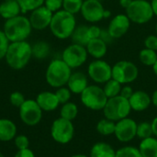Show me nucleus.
Segmentation results:
<instances>
[{
    "label": "nucleus",
    "instance_id": "4",
    "mask_svg": "<svg viewBox=\"0 0 157 157\" xmlns=\"http://www.w3.org/2000/svg\"><path fill=\"white\" fill-rule=\"evenodd\" d=\"M72 74V69L62 60H52L47 67L45 78L49 86L54 88H59L67 85V82Z\"/></svg>",
    "mask_w": 157,
    "mask_h": 157
},
{
    "label": "nucleus",
    "instance_id": "42",
    "mask_svg": "<svg viewBox=\"0 0 157 157\" xmlns=\"http://www.w3.org/2000/svg\"><path fill=\"white\" fill-rule=\"evenodd\" d=\"M133 89L131 86L129 85H125L124 86L121 87V94L120 96H121L122 98H126V99H130V98L132 96L133 94Z\"/></svg>",
    "mask_w": 157,
    "mask_h": 157
},
{
    "label": "nucleus",
    "instance_id": "24",
    "mask_svg": "<svg viewBox=\"0 0 157 157\" xmlns=\"http://www.w3.org/2000/svg\"><path fill=\"white\" fill-rule=\"evenodd\" d=\"M138 149L143 157H157V138L152 136L141 140Z\"/></svg>",
    "mask_w": 157,
    "mask_h": 157
},
{
    "label": "nucleus",
    "instance_id": "34",
    "mask_svg": "<svg viewBox=\"0 0 157 157\" xmlns=\"http://www.w3.org/2000/svg\"><path fill=\"white\" fill-rule=\"evenodd\" d=\"M83 3H84V0H63V10L73 15H75L76 13L80 12Z\"/></svg>",
    "mask_w": 157,
    "mask_h": 157
},
{
    "label": "nucleus",
    "instance_id": "52",
    "mask_svg": "<svg viewBox=\"0 0 157 157\" xmlns=\"http://www.w3.org/2000/svg\"><path fill=\"white\" fill-rule=\"evenodd\" d=\"M155 33H156V35H157V23H156V25H155Z\"/></svg>",
    "mask_w": 157,
    "mask_h": 157
},
{
    "label": "nucleus",
    "instance_id": "16",
    "mask_svg": "<svg viewBox=\"0 0 157 157\" xmlns=\"http://www.w3.org/2000/svg\"><path fill=\"white\" fill-rule=\"evenodd\" d=\"M53 13L49 10L44 5L31 11L29 16V22L31 27L35 29L41 30L50 27Z\"/></svg>",
    "mask_w": 157,
    "mask_h": 157
},
{
    "label": "nucleus",
    "instance_id": "29",
    "mask_svg": "<svg viewBox=\"0 0 157 157\" xmlns=\"http://www.w3.org/2000/svg\"><path fill=\"white\" fill-rule=\"evenodd\" d=\"M139 60L143 64L146 66H153L157 61L156 51L147 48L141 50V52H139Z\"/></svg>",
    "mask_w": 157,
    "mask_h": 157
},
{
    "label": "nucleus",
    "instance_id": "41",
    "mask_svg": "<svg viewBox=\"0 0 157 157\" xmlns=\"http://www.w3.org/2000/svg\"><path fill=\"white\" fill-rule=\"evenodd\" d=\"M101 29L96 25H92L88 27L87 29V34H88V38L89 40H93V39H97V38H100V34H101Z\"/></svg>",
    "mask_w": 157,
    "mask_h": 157
},
{
    "label": "nucleus",
    "instance_id": "27",
    "mask_svg": "<svg viewBox=\"0 0 157 157\" xmlns=\"http://www.w3.org/2000/svg\"><path fill=\"white\" fill-rule=\"evenodd\" d=\"M78 115V107L74 102H67L62 105L60 109V117L73 121Z\"/></svg>",
    "mask_w": 157,
    "mask_h": 157
},
{
    "label": "nucleus",
    "instance_id": "22",
    "mask_svg": "<svg viewBox=\"0 0 157 157\" xmlns=\"http://www.w3.org/2000/svg\"><path fill=\"white\" fill-rule=\"evenodd\" d=\"M89 157H116V150L106 142H98L91 147Z\"/></svg>",
    "mask_w": 157,
    "mask_h": 157
},
{
    "label": "nucleus",
    "instance_id": "23",
    "mask_svg": "<svg viewBox=\"0 0 157 157\" xmlns=\"http://www.w3.org/2000/svg\"><path fill=\"white\" fill-rule=\"evenodd\" d=\"M20 12L21 8L17 0L4 1L0 4V16L6 20L18 16Z\"/></svg>",
    "mask_w": 157,
    "mask_h": 157
},
{
    "label": "nucleus",
    "instance_id": "9",
    "mask_svg": "<svg viewBox=\"0 0 157 157\" xmlns=\"http://www.w3.org/2000/svg\"><path fill=\"white\" fill-rule=\"evenodd\" d=\"M139 75V69L132 62L122 60L112 66V78L121 85L134 82Z\"/></svg>",
    "mask_w": 157,
    "mask_h": 157
},
{
    "label": "nucleus",
    "instance_id": "53",
    "mask_svg": "<svg viewBox=\"0 0 157 157\" xmlns=\"http://www.w3.org/2000/svg\"><path fill=\"white\" fill-rule=\"evenodd\" d=\"M4 1H9V0H4Z\"/></svg>",
    "mask_w": 157,
    "mask_h": 157
},
{
    "label": "nucleus",
    "instance_id": "21",
    "mask_svg": "<svg viewBox=\"0 0 157 157\" xmlns=\"http://www.w3.org/2000/svg\"><path fill=\"white\" fill-rule=\"evenodd\" d=\"M16 123L6 118L0 119V142H10L17 136Z\"/></svg>",
    "mask_w": 157,
    "mask_h": 157
},
{
    "label": "nucleus",
    "instance_id": "19",
    "mask_svg": "<svg viewBox=\"0 0 157 157\" xmlns=\"http://www.w3.org/2000/svg\"><path fill=\"white\" fill-rule=\"evenodd\" d=\"M40 106V108L42 109V111H53L57 109V108L60 105V102L55 95V93L50 92V91H43L40 92L36 99H35Z\"/></svg>",
    "mask_w": 157,
    "mask_h": 157
},
{
    "label": "nucleus",
    "instance_id": "10",
    "mask_svg": "<svg viewBox=\"0 0 157 157\" xmlns=\"http://www.w3.org/2000/svg\"><path fill=\"white\" fill-rule=\"evenodd\" d=\"M19 118L27 126L38 125L42 119V109L35 99H26L18 108Z\"/></svg>",
    "mask_w": 157,
    "mask_h": 157
},
{
    "label": "nucleus",
    "instance_id": "47",
    "mask_svg": "<svg viewBox=\"0 0 157 157\" xmlns=\"http://www.w3.org/2000/svg\"><path fill=\"white\" fill-rule=\"evenodd\" d=\"M151 5L154 10V14L155 16H157V0H152L151 1Z\"/></svg>",
    "mask_w": 157,
    "mask_h": 157
},
{
    "label": "nucleus",
    "instance_id": "39",
    "mask_svg": "<svg viewBox=\"0 0 157 157\" xmlns=\"http://www.w3.org/2000/svg\"><path fill=\"white\" fill-rule=\"evenodd\" d=\"M63 0H45L44 6L52 13H55L61 10V7H63Z\"/></svg>",
    "mask_w": 157,
    "mask_h": 157
},
{
    "label": "nucleus",
    "instance_id": "28",
    "mask_svg": "<svg viewBox=\"0 0 157 157\" xmlns=\"http://www.w3.org/2000/svg\"><path fill=\"white\" fill-rule=\"evenodd\" d=\"M121 87H122V85L121 83H119L115 79L111 78L110 80H109L108 82H106L104 84V86L102 88H103L107 98H111L120 96Z\"/></svg>",
    "mask_w": 157,
    "mask_h": 157
},
{
    "label": "nucleus",
    "instance_id": "49",
    "mask_svg": "<svg viewBox=\"0 0 157 157\" xmlns=\"http://www.w3.org/2000/svg\"><path fill=\"white\" fill-rule=\"evenodd\" d=\"M152 67H153V72H154V74L155 75V76H157V61L156 63H155Z\"/></svg>",
    "mask_w": 157,
    "mask_h": 157
},
{
    "label": "nucleus",
    "instance_id": "20",
    "mask_svg": "<svg viewBox=\"0 0 157 157\" xmlns=\"http://www.w3.org/2000/svg\"><path fill=\"white\" fill-rule=\"evenodd\" d=\"M87 53L95 59H102L108 52V44L101 39L90 40L86 46Z\"/></svg>",
    "mask_w": 157,
    "mask_h": 157
},
{
    "label": "nucleus",
    "instance_id": "35",
    "mask_svg": "<svg viewBox=\"0 0 157 157\" xmlns=\"http://www.w3.org/2000/svg\"><path fill=\"white\" fill-rule=\"evenodd\" d=\"M60 104H64V103H67L70 101V98H71V96H72V92L70 91V89L68 87H65V86H62V87H59L57 88V90L54 92Z\"/></svg>",
    "mask_w": 157,
    "mask_h": 157
},
{
    "label": "nucleus",
    "instance_id": "37",
    "mask_svg": "<svg viewBox=\"0 0 157 157\" xmlns=\"http://www.w3.org/2000/svg\"><path fill=\"white\" fill-rule=\"evenodd\" d=\"M25 97L24 95L21 93V92H18V91H15L13 93L10 94V97H9V101H10V104L16 108H19L24 102H25Z\"/></svg>",
    "mask_w": 157,
    "mask_h": 157
},
{
    "label": "nucleus",
    "instance_id": "36",
    "mask_svg": "<svg viewBox=\"0 0 157 157\" xmlns=\"http://www.w3.org/2000/svg\"><path fill=\"white\" fill-rule=\"evenodd\" d=\"M14 144L17 150L29 148V140L25 134H18L14 138Z\"/></svg>",
    "mask_w": 157,
    "mask_h": 157
},
{
    "label": "nucleus",
    "instance_id": "46",
    "mask_svg": "<svg viewBox=\"0 0 157 157\" xmlns=\"http://www.w3.org/2000/svg\"><path fill=\"white\" fill-rule=\"evenodd\" d=\"M151 98H152V104H153L155 108H157V89L154 91V93H153V95L151 96Z\"/></svg>",
    "mask_w": 157,
    "mask_h": 157
},
{
    "label": "nucleus",
    "instance_id": "18",
    "mask_svg": "<svg viewBox=\"0 0 157 157\" xmlns=\"http://www.w3.org/2000/svg\"><path fill=\"white\" fill-rule=\"evenodd\" d=\"M88 86V79L83 72L72 73L67 82V87L73 94L80 95Z\"/></svg>",
    "mask_w": 157,
    "mask_h": 157
},
{
    "label": "nucleus",
    "instance_id": "12",
    "mask_svg": "<svg viewBox=\"0 0 157 157\" xmlns=\"http://www.w3.org/2000/svg\"><path fill=\"white\" fill-rule=\"evenodd\" d=\"M87 75L96 84H105L112 78V66L102 59H96L89 63Z\"/></svg>",
    "mask_w": 157,
    "mask_h": 157
},
{
    "label": "nucleus",
    "instance_id": "51",
    "mask_svg": "<svg viewBox=\"0 0 157 157\" xmlns=\"http://www.w3.org/2000/svg\"><path fill=\"white\" fill-rule=\"evenodd\" d=\"M0 157H5L4 156V155H3V153H2L1 151H0Z\"/></svg>",
    "mask_w": 157,
    "mask_h": 157
},
{
    "label": "nucleus",
    "instance_id": "43",
    "mask_svg": "<svg viewBox=\"0 0 157 157\" xmlns=\"http://www.w3.org/2000/svg\"><path fill=\"white\" fill-rule=\"evenodd\" d=\"M14 157H36V156H35L34 152H33L31 149L27 148V149L17 150V152L15 154Z\"/></svg>",
    "mask_w": 157,
    "mask_h": 157
},
{
    "label": "nucleus",
    "instance_id": "14",
    "mask_svg": "<svg viewBox=\"0 0 157 157\" xmlns=\"http://www.w3.org/2000/svg\"><path fill=\"white\" fill-rule=\"evenodd\" d=\"M105 8L99 0H85L81 7L82 17L88 22L97 23L104 18Z\"/></svg>",
    "mask_w": 157,
    "mask_h": 157
},
{
    "label": "nucleus",
    "instance_id": "50",
    "mask_svg": "<svg viewBox=\"0 0 157 157\" xmlns=\"http://www.w3.org/2000/svg\"><path fill=\"white\" fill-rule=\"evenodd\" d=\"M71 157H89V156H87V155H82V154H77V155H72Z\"/></svg>",
    "mask_w": 157,
    "mask_h": 157
},
{
    "label": "nucleus",
    "instance_id": "40",
    "mask_svg": "<svg viewBox=\"0 0 157 157\" xmlns=\"http://www.w3.org/2000/svg\"><path fill=\"white\" fill-rule=\"evenodd\" d=\"M144 47L157 52V35H149L144 40Z\"/></svg>",
    "mask_w": 157,
    "mask_h": 157
},
{
    "label": "nucleus",
    "instance_id": "11",
    "mask_svg": "<svg viewBox=\"0 0 157 157\" xmlns=\"http://www.w3.org/2000/svg\"><path fill=\"white\" fill-rule=\"evenodd\" d=\"M87 51L85 46L73 43L66 47L62 54V60L71 68L82 66L87 60Z\"/></svg>",
    "mask_w": 157,
    "mask_h": 157
},
{
    "label": "nucleus",
    "instance_id": "26",
    "mask_svg": "<svg viewBox=\"0 0 157 157\" xmlns=\"http://www.w3.org/2000/svg\"><path fill=\"white\" fill-rule=\"evenodd\" d=\"M115 126H116V122L113 121H110L107 118L101 119L96 126V130L97 132L103 135V136H110L114 134L115 132Z\"/></svg>",
    "mask_w": 157,
    "mask_h": 157
},
{
    "label": "nucleus",
    "instance_id": "5",
    "mask_svg": "<svg viewBox=\"0 0 157 157\" xmlns=\"http://www.w3.org/2000/svg\"><path fill=\"white\" fill-rule=\"evenodd\" d=\"M108 99L103 88L98 85H88V86L80 94L81 103L86 109L94 111L103 110Z\"/></svg>",
    "mask_w": 157,
    "mask_h": 157
},
{
    "label": "nucleus",
    "instance_id": "32",
    "mask_svg": "<svg viewBox=\"0 0 157 157\" xmlns=\"http://www.w3.org/2000/svg\"><path fill=\"white\" fill-rule=\"evenodd\" d=\"M136 136L141 140L149 138L154 136L151 122L148 121H142L137 124V133Z\"/></svg>",
    "mask_w": 157,
    "mask_h": 157
},
{
    "label": "nucleus",
    "instance_id": "8",
    "mask_svg": "<svg viewBox=\"0 0 157 157\" xmlns=\"http://www.w3.org/2000/svg\"><path fill=\"white\" fill-rule=\"evenodd\" d=\"M51 136L59 144H69L75 135V126L73 121L63 118H58L52 123Z\"/></svg>",
    "mask_w": 157,
    "mask_h": 157
},
{
    "label": "nucleus",
    "instance_id": "2",
    "mask_svg": "<svg viewBox=\"0 0 157 157\" xmlns=\"http://www.w3.org/2000/svg\"><path fill=\"white\" fill-rule=\"evenodd\" d=\"M76 28V19L75 15L65 11L59 10L52 15L50 24L52 33L60 40H65L72 36Z\"/></svg>",
    "mask_w": 157,
    "mask_h": 157
},
{
    "label": "nucleus",
    "instance_id": "13",
    "mask_svg": "<svg viewBox=\"0 0 157 157\" xmlns=\"http://www.w3.org/2000/svg\"><path fill=\"white\" fill-rule=\"evenodd\" d=\"M137 122L132 118H125L116 122L114 135L116 139L122 144L132 142L137 133Z\"/></svg>",
    "mask_w": 157,
    "mask_h": 157
},
{
    "label": "nucleus",
    "instance_id": "31",
    "mask_svg": "<svg viewBox=\"0 0 157 157\" xmlns=\"http://www.w3.org/2000/svg\"><path fill=\"white\" fill-rule=\"evenodd\" d=\"M20 6L21 12L27 13L29 11H33L36 8L44 5L45 0H17Z\"/></svg>",
    "mask_w": 157,
    "mask_h": 157
},
{
    "label": "nucleus",
    "instance_id": "33",
    "mask_svg": "<svg viewBox=\"0 0 157 157\" xmlns=\"http://www.w3.org/2000/svg\"><path fill=\"white\" fill-rule=\"evenodd\" d=\"M116 157H143V155L137 147L127 145L116 151Z\"/></svg>",
    "mask_w": 157,
    "mask_h": 157
},
{
    "label": "nucleus",
    "instance_id": "3",
    "mask_svg": "<svg viewBox=\"0 0 157 157\" xmlns=\"http://www.w3.org/2000/svg\"><path fill=\"white\" fill-rule=\"evenodd\" d=\"M31 24L29 19L24 16H17L7 19L4 24V33L11 42L23 41L31 33Z\"/></svg>",
    "mask_w": 157,
    "mask_h": 157
},
{
    "label": "nucleus",
    "instance_id": "15",
    "mask_svg": "<svg viewBox=\"0 0 157 157\" xmlns=\"http://www.w3.org/2000/svg\"><path fill=\"white\" fill-rule=\"evenodd\" d=\"M131 26V20L126 14L116 15L109 22L108 27V32L113 40L121 39L129 30Z\"/></svg>",
    "mask_w": 157,
    "mask_h": 157
},
{
    "label": "nucleus",
    "instance_id": "45",
    "mask_svg": "<svg viewBox=\"0 0 157 157\" xmlns=\"http://www.w3.org/2000/svg\"><path fill=\"white\" fill-rule=\"evenodd\" d=\"M132 0H119L120 6H121V7L125 8V9H126L127 7L130 6V5L132 4Z\"/></svg>",
    "mask_w": 157,
    "mask_h": 157
},
{
    "label": "nucleus",
    "instance_id": "7",
    "mask_svg": "<svg viewBox=\"0 0 157 157\" xmlns=\"http://www.w3.org/2000/svg\"><path fill=\"white\" fill-rule=\"evenodd\" d=\"M125 10L131 22L139 25L146 24L155 16L151 2L148 0H132Z\"/></svg>",
    "mask_w": 157,
    "mask_h": 157
},
{
    "label": "nucleus",
    "instance_id": "44",
    "mask_svg": "<svg viewBox=\"0 0 157 157\" xmlns=\"http://www.w3.org/2000/svg\"><path fill=\"white\" fill-rule=\"evenodd\" d=\"M151 125H152L153 134H154L155 137L157 138V116L153 119V121H151Z\"/></svg>",
    "mask_w": 157,
    "mask_h": 157
},
{
    "label": "nucleus",
    "instance_id": "1",
    "mask_svg": "<svg viewBox=\"0 0 157 157\" xmlns=\"http://www.w3.org/2000/svg\"><path fill=\"white\" fill-rule=\"evenodd\" d=\"M31 56V45L26 40H23L11 42L8 45L5 58L7 64L12 69L20 70L29 63Z\"/></svg>",
    "mask_w": 157,
    "mask_h": 157
},
{
    "label": "nucleus",
    "instance_id": "48",
    "mask_svg": "<svg viewBox=\"0 0 157 157\" xmlns=\"http://www.w3.org/2000/svg\"><path fill=\"white\" fill-rule=\"evenodd\" d=\"M110 16H111V12L109 10H108V9H105V11H104V18H109V17H110Z\"/></svg>",
    "mask_w": 157,
    "mask_h": 157
},
{
    "label": "nucleus",
    "instance_id": "38",
    "mask_svg": "<svg viewBox=\"0 0 157 157\" xmlns=\"http://www.w3.org/2000/svg\"><path fill=\"white\" fill-rule=\"evenodd\" d=\"M8 40L6 38V36L5 35L3 30H0V60L5 58L7 48H8Z\"/></svg>",
    "mask_w": 157,
    "mask_h": 157
},
{
    "label": "nucleus",
    "instance_id": "30",
    "mask_svg": "<svg viewBox=\"0 0 157 157\" xmlns=\"http://www.w3.org/2000/svg\"><path fill=\"white\" fill-rule=\"evenodd\" d=\"M32 56L37 59H44L50 52V46L45 41H38L34 46H31Z\"/></svg>",
    "mask_w": 157,
    "mask_h": 157
},
{
    "label": "nucleus",
    "instance_id": "6",
    "mask_svg": "<svg viewBox=\"0 0 157 157\" xmlns=\"http://www.w3.org/2000/svg\"><path fill=\"white\" fill-rule=\"evenodd\" d=\"M132 108L129 99L118 96L109 98L105 108L103 109L104 117L115 122L129 117Z\"/></svg>",
    "mask_w": 157,
    "mask_h": 157
},
{
    "label": "nucleus",
    "instance_id": "17",
    "mask_svg": "<svg viewBox=\"0 0 157 157\" xmlns=\"http://www.w3.org/2000/svg\"><path fill=\"white\" fill-rule=\"evenodd\" d=\"M129 102L132 110L142 112L149 109L152 105V98L147 92L144 90H137L133 92L132 96L129 99Z\"/></svg>",
    "mask_w": 157,
    "mask_h": 157
},
{
    "label": "nucleus",
    "instance_id": "25",
    "mask_svg": "<svg viewBox=\"0 0 157 157\" xmlns=\"http://www.w3.org/2000/svg\"><path fill=\"white\" fill-rule=\"evenodd\" d=\"M87 29H88V26H86V25H81V26L76 27L71 36L73 42L86 47L88 41L90 40L88 38Z\"/></svg>",
    "mask_w": 157,
    "mask_h": 157
}]
</instances>
